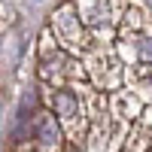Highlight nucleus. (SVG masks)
Listing matches in <instances>:
<instances>
[{"label":"nucleus","mask_w":152,"mask_h":152,"mask_svg":"<svg viewBox=\"0 0 152 152\" xmlns=\"http://www.w3.org/2000/svg\"><path fill=\"white\" fill-rule=\"evenodd\" d=\"M37 140H40L46 149L58 146L61 131H58V122H55V116H52V113H43V116H40V122H37Z\"/></svg>","instance_id":"1"},{"label":"nucleus","mask_w":152,"mask_h":152,"mask_svg":"<svg viewBox=\"0 0 152 152\" xmlns=\"http://www.w3.org/2000/svg\"><path fill=\"white\" fill-rule=\"evenodd\" d=\"M52 107H55V116H76V110H79V100H76L73 91L61 88V91L52 94Z\"/></svg>","instance_id":"2"},{"label":"nucleus","mask_w":152,"mask_h":152,"mask_svg":"<svg viewBox=\"0 0 152 152\" xmlns=\"http://www.w3.org/2000/svg\"><path fill=\"white\" fill-rule=\"evenodd\" d=\"M140 55H143V61H149V58H152V40H143V46H140Z\"/></svg>","instance_id":"3"}]
</instances>
